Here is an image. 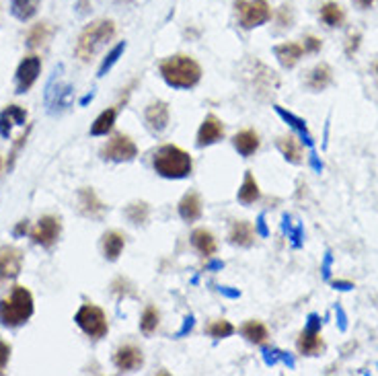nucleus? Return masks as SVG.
<instances>
[{
	"instance_id": "obj_1",
	"label": "nucleus",
	"mask_w": 378,
	"mask_h": 376,
	"mask_svg": "<svg viewBox=\"0 0 378 376\" xmlns=\"http://www.w3.org/2000/svg\"><path fill=\"white\" fill-rule=\"evenodd\" d=\"M161 76L173 89H193L202 81V66L186 54L169 56L161 62Z\"/></svg>"
},
{
	"instance_id": "obj_2",
	"label": "nucleus",
	"mask_w": 378,
	"mask_h": 376,
	"mask_svg": "<svg viewBox=\"0 0 378 376\" xmlns=\"http://www.w3.org/2000/svg\"><path fill=\"white\" fill-rule=\"evenodd\" d=\"M115 35V23L111 19H97L93 23H89L81 35L74 47V54L81 62H93V58L107 46Z\"/></svg>"
},
{
	"instance_id": "obj_3",
	"label": "nucleus",
	"mask_w": 378,
	"mask_h": 376,
	"mask_svg": "<svg viewBox=\"0 0 378 376\" xmlns=\"http://www.w3.org/2000/svg\"><path fill=\"white\" fill-rule=\"evenodd\" d=\"M152 165H154V171L165 179H186L193 169V161L189 152L175 144L161 146L154 152Z\"/></svg>"
},
{
	"instance_id": "obj_4",
	"label": "nucleus",
	"mask_w": 378,
	"mask_h": 376,
	"mask_svg": "<svg viewBox=\"0 0 378 376\" xmlns=\"http://www.w3.org/2000/svg\"><path fill=\"white\" fill-rule=\"evenodd\" d=\"M33 315V296L25 286H15L6 298L0 300V323L4 327H21Z\"/></svg>"
},
{
	"instance_id": "obj_5",
	"label": "nucleus",
	"mask_w": 378,
	"mask_h": 376,
	"mask_svg": "<svg viewBox=\"0 0 378 376\" xmlns=\"http://www.w3.org/2000/svg\"><path fill=\"white\" fill-rule=\"evenodd\" d=\"M235 15L243 29H255L272 19V6L268 0H235Z\"/></svg>"
},
{
	"instance_id": "obj_6",
	"label": "nucleus",
	"mask_w": 378,
	"mask_h": 376,
	"mask_svg": "<svg viewBox=\"0 0 378 376\" xmlns=\"http://www.w3.org/2000/svg\"><path fill=\"white\" fill-rule=\"evenodd\" d=\"M74 323L85 331L91 339H101L107 335L109 331V325H107V317L103 313L101 306L97 304H83L79 309V313L74 315Z\"/></svg>"
},
{
	"instance_id": "obj_7",
	"label": "nucleus",
	"mask_w": 378,
	"mask_h": 376,
	"mask_svg": "<svg viewBox=\"0 0 378 376\" xmlns=\"http://www.w3.org/2000/svg\"><path fill=\"white\" fill-rule=\"evenodd\" d=\"M60 72H62V66L60 70L54 72L49 85L46 89V105L49 113H58V111H64L72 105V99H74V91L68 83H64L60 79Z\"/></svg>"
},
{
	"instance_id": "obj_8",
	"label": "nucleus",
	"mask_w": 378,
	"mask_h": 376,
	"mask_svg": "<svg viewBox=\"0 0 378 376\" xmlns=\"http://www.w3.org/2000/svg\"><path fill=\"white\" fill-rule=\"evenodd\" d=\"M138 154V146L126 134H113L101 150V156L111 163H130Z\"/></svg>"
},
{
	"instance_id": "obj_9",
	"label": "nucleus",
	"mask_w": 378,
	"mask_h": 376,
	"mask_svg": "<svg viewBox=\"0 0 378 376\" xmlns=\"http://www.w3.org/2000/svg\"><path fill=\"white\" fill-rule=\"evenodd\" d=\"M296 348H298V352L302 356H317V354H321L325 350V341H323V335H321V321H319L317 315L309 317V325L298 335Z\"/></svg>"
},
{
	"instance_id": "obj_10",
	"label": "nucleus",
	"mask_w": 378,
	"mask_h": 376,
	"mask_svg": "<svg viewBox=\"0 0 378 376\" xmlns=\"http://www.w3.org/2000/svg\"><path fill=\"white\" fill-rule=\"evenodd\" d=\"M40 72H42V58L40 56H27V58H23L21 64H19V68H17V74H15L17 93H27L35 85Z\"/></svg>"
},
{
	"instance_id": "obj_11",
	"label": "nucleus",
	"mask_w": 378,
	"mask_h": 376,
	"mask_svg": "<svg viewBox=\"0 0 378 376\" xmlns=\"http://www.w3.org/2000/svg\"><path fill=\"white\" fill-rule=\"evenodd\" d=\"M60 233H62V222L60 218L47 214V216H42L40 222L35 224V229L31 231V240L35 245H42V247H54L60 238Z\"/></svg>"
},
{
	"instance_id": "obj_12",
	"label": "nucleus",
	"mask_w": 378,
	"mask_h": 376,
	"mask_svg": "<svg viewBox=\"0 0 378 376\" xmlns=\"http://www.w3.org/2000/svg\"><path fill=\"white\" fill-rule=\"evenodd\" d=\"M23 268V251L17 247H0V284L15 280Z\"/></svg>"
},
{
	"instance_id": "obj_13",
	"label": "nucleus",
	"mask_w": 378,
	"mask_h": 376,
	"mask_svg": "<svg viewBox=\"0 0 378 376\" xmlns=\"http://www.w3.org/2000/svg\"><path fill=\"white\" fill-rule=\"evenodd\" d=\"M169 120H171V111H169V105L165 101H154L146 107L144 111V122H146V128L152 132V134H161L169 128Z\"/></svg>"
},
{
	"instance_id": "obj_14",
	"label": "nucleus",
	"mask_w": 378,
	"mask_h": 376,
	"mask_svg": "<svg viewBox=\"0 0 378 376\" xmlns=\"http://www.w3.org/2000/svg\"><path fill=\"white\" fill-rule=\"evenodd\" d=\"M113 364L120 373H132L136 368H140L144 364V356H142L140 348L128 343L117 348V352L113 354Z\"/></svg>"
},
{
	"instance_id": "obj_15",
	"label": "nucleus",
	"mask_w": 378,
	"mask_h": 376,
	"mask_svg": "<svg viewBox=\"0 0 378 376\" xmlns=\"http://www.w3.org/2000/svg\"><path fill=\"white\" fill-rule=\"evenodd\" d=\"M224 138V124L216 117V115H208L204 122H202V126H199V130H197V146L199 148H204V146H212V144H216L218 140H222Z\"/></svg>"
},
{
	"instance_id": "obj_16",
	"label": "nucleus",
	"mask_w": 378,
	"mask_h": 376,
	"mask_svg": "<svg viewBox=\"0 0 378 376\" xmlns=\"http://www.w3.org/2000/svg\"><path fill=\"white\" fill-rule=\"evenodd\" d=\"M79 212L87 218H103L105 214V204L97 197V193L93 191V188H83L79 189Z\"/></svg>"
},
{
	"instance_id": "obj_17",
	"label": "nucleus",
	"mask_w": 378,
	"mask_h": 376,
	"mask_svg": "<svg viewBox=\"0 0 378 376\" xmlns=\"http://www.w3.org/2000/svg\"><path fill=\"white\" fill-rule=\"evenodd\" d=\"M27 111L21 105H8L0 111V136L8 138L15 126H25Z\"/></svg>"
},
{
	"instance_id": "obj_18",
	"label": "nucleus",
	"mask_w": 378,
	"mask_h": 376,
	"mask_svg": "<svg viewBox=\"0 0 378 376\" xmlns=\"http://www.w3.org/2000/svg\"><path fill=\"white\" fill-rule=\"evenodd\" d=\"M204 206H202V197L197 191H188L181 202H179V216L186 222H195L197 218H202Z\"/></svg>"
},
{
	"instance_id": "obj_19",
	"label": "nucleus",
	"mask_w": 378,
	"mask_h": 376,
	"mask_svg": "<svg viewBox=\"0 0 378 376\" xmlns=\"http://www.w3.org/2000/svg\"><path fill=\"white\" fill-rule=\"evenodd\" d=\"M255 229L251 222L247 220H236L231 227V233H229V243L235 245V247H251L255 243Z\"/></svg>"
},
{
	"instance_id": "obj_20",
	"label": "nucleus",
	"mask_w": 378,
	"mask_h": 376,
	"mask_svg": "<svg viewBox=\"0 0 378 376\" xmlns=\"http://www.w3.org/2000/svg\"><path fill=\"white\" fill-rule=\"evenodd\" d=\"M274 54L278 58V62L282 64L284 68H294L302 54H304V47L302 44H294V42H286V44H280V46L274 47Z\"/></svg>"
},
{
	"instance_id": "obj_21",
	"label": "nucleus",
	"mask_w": 378,
	"mask_h": 376,
	"mask_svg": "<svg viewBox=\"0 0 378 376\" xmlns=\"http://www.w3.org/2000/svg\"><path fill=\"white\" fill-rule=\"evenodd\" d=\"M101 245H103L105 259L107 261H117L122 251H124V247H126V236L122 235V233H117V231H109V233L103 235Z\"/></svg>"
},
{
	"instance_id": "obj_22",
	"label": "nucleus",
	"mask_w": 378,
	"mask_h": 376,
	"mask_svg": "<svg viewBox=\"0 0 378 376\" xmlns=\"http://www.w3.org/2000/svg\"><path fill=\"white\" fill-rule=\"evenodd\" d=\"M331 83H333V70H331L329 64H325V62L317 64V66L309 72V79H306V85H309V89H313V91H325Z\"/></svg>"
},
{
	"instance_id": "obj_23",
	"label": "nucleus",
	"mask_w": 378,
	"mask_h": 376,
	"mask_svg": "<svg viewBox=\"0 0 378 376\" xmlns=\"http://www.w3.org/2000/svg\"><path fill=\"white\" fill-rule=\"evenodd\" d=\"M276 146H278V150L282 152V156L288 161V163L300 165V163L304 161L302 146H300V142L296 140L294 136H280V138L276 140Z\"/></svg>"
},
{
	"instance_id": "obj_24",
	"label": "nucleus",
	"mask_w": 378,
	"mask_h": 376,
	"mask_svg": "<svg viewBox=\"0 0 378 376\" xmlns=\"http://www.w3.org/2000/svg\"><path fill=\"white\" fill-rule=\"evenodd\" d=\"M259 144H261L259 142V134L253 132V130H243V132L235 134V138H233V146L238 150V154L245 156V158L255 154L259 150Z\"/></svg>"
},
{
	"instance_id": "obj_25",
	"label": "nucleus",
	"mask_w": 378,
	"mask_h": 376,
	"mask_svg": "<svg viewBox=\"0 0 378 376\" xmlns=\"http://www.w3.org/2000/svg\"><path fill=\"white\" fill-rule=\"evenodd\" d=\"M191 245H193L204 257H212V255L218 251L216 236L212 235L210 231H206V229H197V231L191 233Z\"/></svg>"
},
{
	"instance_id": "obj_26",
	"label": "nucleus",
	"mask_w": 378,
	"mask_h": 376,
	"mask_svg": "<svg viewBox=\"0 0 378 376\" xmlns=\"http://www.w3.org/2000/svg\"><path fill=\"white\" fill-rule=\"evenodd\" d=\"M259 197H261L259 183L255 181L253 173L247 171V173H245V179H243V186L238 189V202L245 204V206H251V204H255Z\"/></svg>"
},
{
	"instance_id": "obj_27",
	"label": "nucleus",
	"mask_w": 378,
	"mask_h": 376,
	"mask_svg": "<svg viewBox=\"0 0 378 376\" xmlns=\"http://www.w3.org/2000/svg\"><path fill=\"white\" fill-rule=\"evenodd\" d=\"M40 4H42V0H13L10 2V13H13L15 19L25 23V21H29V19H33L38 15Z\"/></svg>"
},
{
	"instance_id": "obj_28",
	"label": "nucleus",
	"mask_w": 378,
	"mask_h": 376,
	"mask_svg": "<svg viewBox=\"0 0 378 376\" xmlns=\"http://www.w3.org/2000/svg\"><path fill=\"white\" fill-rule=\"evenodd\" d=\"M240 333H243V337H245L249 343H255V345L265 343L268 337H270V331H268V327H265L261 321H247V323L243 325Z\"/></svg>"
},
{
	"instance_id": "obj_29",
	"label": "nucleus",
	"mask_w": 378,
	"mask_h": 376,
	"mask_svg": "<svg viewBox=\"0 0 378 376\" xmlns=\"http://www.w3.org/2000/svg\"><path fill=\"white\" fill-rule=\"evenodd\" d=\"M115 117H117V109H113V107L101 111V115L94 120V124L91 126V134L93 136H105L107 132H111L113 126H115Z\"/></svg>"
},
{
	"instance_id": "obj_30",
	"label": "nucleus",
	"mask_w": 378,
	"mask_h": 376,
	"mask_svg": "<svg viewBox=\"0 0 378 376\" xmlns=\"http://www.w3.org/2000/svg\"><path fill=\"white\" fill-rule=\"evenodd\" d=\"M321 21L327 27H339V25H343L345 13H343L341 4H337V2H325L321 6Z\"/></svg>"
},
{
	"instance_id": "obj_31",
	"label": "nucleus",
	"mask_w": 378,
	"mask_h": 376,
	"mask_svg": "<svg viewBox=\"0 0 378 376\" xmlns=\"http://www.w3.org/2000/svg\"><path fill=\"white\" fill-rule=\"evenodd\" d=\"M49 38H51V27H49V23H35L31 29H29V33H27V46L31 47V49H35V47H42L46 46L47 42H49Z\"/></svg>"
},
{
	"instance_id": "obj_32",
	"label": "nucleus",
	"mask_w": 378,
	"mask_h": 376,
	"mask_svg": "<svg viewBox=\"0 0 378 376\" xmlns=\"http://www.w3.org/2000/svg\"><path fill=\"white\" fill-rule=\"evenodd\" d=\"M126 216L132 224H144L150 216V206L146 202H132L126 208Z\"/></svg>"
},
{
	"instance_id": "obj_33",
	"label": "nucleus",
	"mask_w": 378,
	"mask_h": 376,
	"mask_svg": "<svg viewBox=\"0 0 378 376\" xmlns=\"http://www.w3.org/2000/svg\"><path fill=\"white\" fill-rule=\"evenodd\" d=\"M126 47H128V44L126 42H120L117 46L113 47L105 58H103V62H101V66H99V76H105L115 64H117V60L124 56V51H126Z\"/></svg>"
},
{
	"instance_id": "obj_34",
	"label": "nucleus",
	"mask_w": 378,
	"mask_h": 376,
	"mask_svg": "<svg viewBox=\"0 0 378 376\" xmlns=\"http://www.w3.org/2000/svg\"><path fill=\"white\" fill-rule=\"evenodd\" d=\"M276 111H278V115L282 117L284 122H288V124H290V126H292V128H294V130H296V132L302 136V138H304V142H306V144H311V142H313L311 140V136H309L306 124H304L302 120H298L296 115H292L290 111H286V109H284V107H280V105H276Z\"/></svg>"
},
{
	"instance_id": "obj_35",
	"label": "nucleus",
	"mask_w": 378,
	"mask_h": 376,
	"mask_svg": "<svg viewBox=\"0 0 378 376\" xmlns=\"http://www.w3.org/2000/svg\"><path fill=\"white\" fill-rule=\"evenodd\" d=\"M158 319H161V315H158V311L150 304V306H146L144 309V313H142V321H140V329L144 335H152L156 327H158Z\"/></svg>"
},
{
	"instance_id": "obj_36",
	"label": "nucleus",
	"mask_w": 378,
	"mask_h": 376,
	"mask_svg": "<svg viewBox=\"0 0 378 376\" xmlns=\"http://www.w3.org/2000/svg\"><path fill=\"white\" fill-rule=\"evenodd\" d=\"M206 333H208L210 337L224 339V337H231V335L235 333V325H233L231 321H227V319H218V321H214V323H210V325L206 327Z\"/></svg>"
},
{
	"instance_id": "obj_37",
	"label": "nucleus",
	"mask_w": 378,
	"mask_h": 376,
	"mask_svg": "<svg viewBox=\"0 0 378 376\" xmlns=\"http://www.w3.org/2000/svg\"><path fill=\"white\" fill-rule=\"evenodd\" d=\"M29 132H31V128H27V132L25 134H21L17 142L13 144V150H10V154H8V161H6V169L10 171L13 167H15V161H17V154H19V150L25 146V142H27V136H29Z\"/></svg>"
},
{
	"instance_id": "obj_38",
	"label": "nucleus",
	"mask_w": 378,
	"mask_h": 376,
	"mask_svg": "<svg viewBox=\"0 0 378 376\" xmlns=\"http://www.w3.org/2000/svg\"><path fill=\"white\" fill-rule=\"evenodd\" d=\"M263 360H265V364H270V366H272V364H276L278 360H284L288 366H294V364H292V360H290V356H288V354H284V352H280V350H265V352H263Z\"/></svg>"
},
{
	"instance_id": "obj_39",
	"label": "nucleus",
	"mask_w": 378,
	"mask_h": 376,
	"mask_svg": "<svg viewBox=\"0 0 378 376\" xmlns=\"http://www.w3.org/2000/svg\"><path fill=\"white\" fill-rule=\"evenodd\" d=\"M292 23H294V13H292V6H288V4H284L282 8H280V13H278V25L280 27H292Z\"/></svg>"
},
{
	"instance_id": "obj_40",
	"label": "nucleus",
	"mask_w": 378,
	"mask_h": 376,
	"mask_svg": "<svg viewBox=\"0 0 378 376\" xmlns=\"http://www.w3.org/2000/svg\"><path fill=\"white\" fill-rule=\"evenodd\" d=\"M302 47H304V54H317L323 47V42L319 38H315V35H306Z\"/></svg>"
},
{
	"instance_id": "obj_41",
	"label": "nucleus",
	"mask_w": 378,
	"mask_h": 376,
	"mask_svg": "<svg viewBox=\"0 0 378 376\" xmlns=\"http://www.w3.org/2000/svg\"><path fill=\"white\" fill-rule=\"evenodd\" d=\"M8 358H10V345L0 337V375L4 373V368L8 364Z\"/></svg>"
},
{
	"instance_id": "obj_42",
	"label": "nucleus",
	"mask_w": 378,
	"mask_h": 376,
	"mask_svg": "<svg viewBox=\"0 0 378 376\" xmlns=\"http://www.w3.org/2000/svg\"><path fill=\"white\" fill-rule=\"evenodd\" d=\"M360 40H362V35H360V33H352V35L347 38V47H345L347 56H352V54L360 47Z\"/></svg>"
},
{
	"instance_id": "obj_43",
	"label": "nucleus",
	"mask_w": 378,
	"mask_h": 376,
	"mask_svg": "<svg viewBox=\"0 0 378 376\" xmlns=\"http://www.w3.org/2000/svg\"><path fill=\"white\" fill-rule=\"evenodd\" d=\"M193 325H195V319H193V315H188V317L183 319V327L177 331V337H186L189 331L193 329Z\"/></svg>"
},
{
	"instance_id": "obj_44",
	"label": "nucleus",
	"mask_w": 378,
	"mask_h": 376,
	"mask_svg": "<svg viewBox=\"0 0 378 376\" xmlns=\"http://www.w3.org/2000/svg\"><path fill=\"white\" fill-rule=\"evenodd\" d=\"M255 233H259L261 236H268L270 235V231H268V224H265V216L263 214H259V218H257V222H255Z\"/></svg>"
},
{
	"instance_id": "obj_45",
	"label": "nucleus",
	"mask_w": 378,
	"mask_h": 376,
	"mask_svg": "<svg viewBox=\"0 0 378 376\" xmlns=\"http://www.w3.org/2000/svg\"><path fill=\"white\" fill-rule=\"evenodd\" d=\"M218 292H220L222 296H227V298H240V292H238V290H233V288H229V286H218Z\"/></svg>"
},
{
	"instance_id": "obj_46",
	"label": "nucleus",
	"mask_w": 378,
	"mask_h": 376,
	"mask_svg": "<svg viewBox=\"0 0 378 376\" xmlns=\"http://www.w3.org/2000/svg\"><path fill=\"white\" fill-rule=\"evenodd\" d=\"M27 231H29V224H27V220H23V222H19V224H17V229H15V236L25 235Z\"/></svg>"
},
{
	"instance_id": "obj_47",
	"label": "nucleus",
	"mask_w": 378,
	"mask_h": 376,
	"mask_svg": "<svg viewBox=\"0 0 378 376\" xmlns=\"http://www.w3.org/2000/svg\"><path fill=\"white\" fill-rule=\"evenodd\" d=\"M375 2H377V0H356V4H358L362 10H368V8H372V6H375Z\"/></svg>"
},
{
	"instance_id": "obj_48",
	"label": "nucleus",
	"mask_w": 378,
	"mask_h": 376,
	"mask_svg": "<svg viewBox=\"0 0 378 376\" xmlns=\"http://www.w3.org/2000/svg\"><path fill=\"white\" fill-rule=\"evenodd\" d=\"M93 99H94V93L85 95V97H83V101H81V105H83V107H85V105H89V103H91V101H93Z\"/></svg>"
},
{
	"instance_id": "obj_49",
	"label": "nucleus",
	"mask_w": 378,
	"mask_h": 376,
	"mask_svg": "<svg viewBox=\"0 0 378 376\" xmlns=\"http://www.w3.org/2000/svg\"><path fill=\"white\" fill-rule=\"evenodd\" d=\"M220 268H224V263H222V261H212V263L208 265V270H220Z\"/></svg>"
},
{
	"instance_id": "obj_50",
	"label": "nucleus",
	"mask_w": 378,
	"mask_h": 376,
	"mask_svg": "<svg viewBox=\"0 0 378 376\" xmlns=\"http://www.w3.org/2000/svg\"><path fill=\"white\" fill-rule=\"evenodd\" d=\"M375 76H377V83H378V60L375 62Z\"/></svg>"
},
{
	"instance_id": "obj_51",
	"label": "nucleus",
	"mask_w": 378,
	"mask_h": 376,
	"mask_svg": "<svg viewBox=\"0 0 378 376\" xmlns=\"http://www.w3.org/2000/svg\"><path fill=\"white\" fill-rule=\"evenodd\" d=\"M0 169H2V158H0Z\"/></svg>"
}]
</instances>
